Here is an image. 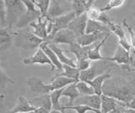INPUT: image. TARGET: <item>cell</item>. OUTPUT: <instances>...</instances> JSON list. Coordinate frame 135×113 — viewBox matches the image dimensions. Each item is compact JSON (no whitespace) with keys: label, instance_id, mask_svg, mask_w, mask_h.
<instances>
[{"label":"cell","instance_id":"1","mask_svg":"<svg viewBox=\"0 0 135 113\" xmlns=\"http://www.w3.org/2000/svg\"><path fill=\"white\" fill-rule=\"evenodd\" d=\"M102 95L128 105L135 97V81L122 77L110 78L104 83Z\"/></svg>","mask_w":135,"mask_h":113},{"label":"cell","instance_id":"2","mask_svg":"<svg viewBox=\"0 0 135 113\" xmlns=\"http://www.w3.org/2000/svg\"><path fill=\"white\" fill-rule=\"evenodd\" d=\"M45 41L42 40L32 31H15V45L17 47L24 51H33L35 49H39L41 45L44 43Z\"/></svg>","mask_w":135,"mask_h":113},{"label":"cell","instance_id":"3","mask_svg":"<svg viewBox=\"0 0 135 113\" xmlns=\"http://www.w3.org/2000/svg\"><path fill=\"white\" fill-rule=\"evenodd\" d=\"M4 3L7 12V27L13 29V26L16 24L26 12V8L20 0H4Z\"/></svg>","mask_w":135,"mask_h":113},{"label":"cell","instance_id":"4","mask_svg":"<svg viewBox=\"0 0 135 113\" xmlns=\"http://www.w3.org/2000/svg\"><path fill=\"white\" fill-rule=\"evenodd\" d=\"M23 3L26 8V12L21 16L19 21L16 24V27L20 29H24L27 26H30L31 23L36 21L41 16L40 10L36 8L33 1L25 0Z\"/></svg>","mask_w":135,"mask_h":113},{"label":"cell","instance_id":"5","mask_svg":"<svg viewBox=\"0 0 135 113\" xmlns=\"http://www.w3.org/2000/svg\"><path fill=\"white\" fill-rule=\"evenodd\" d=\"M75 18H76V14L74 11H72L68 14L55 18L53 19H49V23L47 26V31L49 36H52L55 34H57L58 31L68 29L69 24Z\"/></svg>","mask_w":135,"mask_h":113},{"label":"cell","instance_id":"6","mask_svg":"<svg viewBox=\"0 0 135 113\" xmlns=\"http://www.w3.org/2000/svg\"><path fill=\"white\" fill-rule=\"evenodd\" d=\"M73 11L72 1H60V0H54L51 2L47 16L46 19H53L55 18L68 14Z\"/></svg>","mask_w":135,"mask_h":113},{"label":"cell","instance_id":"7","mask_svg":"<svg viewBox=\"0 0 135 113\" xmlns=\"http://www.w3.org/2000/svg\"><path fill=\"white\" fill-rule=\"evenodd\" d=\"M130 52L127 51L126 49H124L122 47H121L120 45L117 46V50L115 54L112 57H107L105 61L116 62L117 65L121 66L122 68L128 69V71H131L130 69V62L131 59H132L133 56H130Z\"/></svg>","mask_w":135,"mask_h":113},{"label":"cell","instance_id":"8","mask_svg":"<svg viewBox=\"0 0 135 113\" xmlns=\"http://www.w3.org/2000/svg\"><path fill=\"white\" fill-rule=\"evenodd\" d=\"M27 86L32 93H36L41 95H50L52 91L55 90L52 83H44L43 81L37 77H31L27 78L26 80Z\"/></svg>","mask_w":135,"mask_h":113},{"label":"cell","instance_id":"9","mask_svg":"<svg viewBox=\"0 0 135 113\" xmlns=\"http://www.w3.org/2000/svg\"><path fill=\"white\" fill-rule=\"evenodd\" d=\"M78 36L75 34H74L69 29L66 30H62L58 31L57 34H55L52 36H49L46 41H45L46 43L49 44H68L71 45L72 43H74L77 41Z\"/></svg>","mask_w":135,"mask_h":113},{"label":"cell","instance_id":"10","mask_svg":"<svg viewBox=\"0 0 135 113\" xmlns=\"http://www.w3.org/2000/svg\"><path fill=\"white\" fill-rule=\"evenodd\" d=\"M23 63L25 65H35V64H41V65H48L51 68V72H54L56 70L52 62L50 61L49 57L46 56V54L41 47L37 49L36 52L33 56L25 58L23 60Z\"/></svg>","mask_w":135,"mask_h":113},{"label":"cell","instance_id":"11","mask_svg":"<svg viewBox=\"0 0 135 113\" xmlns=\"http://www.w3.org/2000/svg\"><path fill=\"white\" fill-rule=\"evenodd\" d=\"M108 63H105L101 61V63H96L95 65L91 66L88 70L80 72L79 80L89 83L90 81L93 80L95 78L99 76L100 74L105 73L104 71L108 68Z\"/></svg>","mask_w":135,"mask_h":113},{"label":"cell","instance_id":"12","mask_svg":"<svg viewBox=\"0 0 135 113\" xmlns=\"http://www.w3.org/2000/svg\"><path fill=\"white\" fill-rule=\"evenodd\" d=\"M48 23H49V19L46 18H42L41 16L36 21L30 24V26L33 28L32 32L34 35H36L37 37H39V38L44 40L46 41L49 36L48 31H47Z\"/></svg>","mask_w":135,"mask_h":113},{"label":"cell","instance_id":"13","mask_svg":"<svg viewBox=\"0 0 135 113\" xmlns=\"http://www.w3.org/2000/svg\"><path fill=\"white\" fill-rule=\"evenodd\" d=\"M88 17L86 13L80 16L76 17L69 26V30L75 34L78 37L85 34V30L87 26Z\"/></svg>","mask_w":135,"mask_h":113},{"label":"cell","instance_id":"14","mask_svg":"<svg viewBox=\"0 0 135 113\" xmlns=\"http://www.w3.org/2000/svg\"><path fill=\"white\" fill-rule=\"evenodd\" d=\"M15 31L8 27L0 29V50L5 52L8 50L13 43H15Z\"/></svg>","mask_w":135,"mask_h":113},{"label":"cell","instance_id":"15","mask_svg":"<svg viewBox=\"0 0 135 113\" xmlns=\"http://www.w3.org/2000/svg\"><path fill=\"white\" fill-rule=\"evenodd\" d=\"M74 105H84L89 107H91L95 110H100L101 108V97L100 95H85L79 96V97L74 101Z\"/></svg>","mask_w":135,"mask_h":113},{"label":"cell","instance_id":"16","mask_svg":"<svg viewBox=\"0 0 135 113\" xmlns=\"http://www.w3.org/2000/svg\"><path fill=\"white\" fill-rule=\"evenodd\" d=\"M96 44V43H95ZM95 44L90 46V47H82L77 42L72 43L71 45L69 46V52L73 53L75 58L77 59L78 62H79L82 59H85V58H89V53L91 50L94 48Z\"/></svg>","mask_w":135,"mask_h":113},{"label":"cell","instance_id":"17","mask_svg":"<svg viewBox=\"0 0 135 113\" xmlns=\"http://www.w3.org/2000/svg\"><path fill=\"white\" fill-rule=\"evenodd\" d=\"M110 29H111V32L114 33L117 37H118V41H119V44L121 47H122L124 49H126L127 51L130 52L131 47H132V45H131V42H129L128 38H127L125 31L122 28L121 24H116L113 23L111 26H110Z\"/></svg>","mask_w":135,"mask_h":113},{"label":"cell","instance_id":"18","mask_svg":"<svg viewBox=\"0 0 135 113\" xmlns=\"http://www.w3.org/2000/svg\"><path fill=\"white\" fill-rule=\"evenodd\" d=\"M36 110V109L32 106L29 100L23 95H20L17 98L15 106L8 113H26Z\"/></svg>","mask_w":135,"mask_h":113},{"label":"cell","instance_id":"19","mask_svg":"<svg viewBox=\"0 0 135 113\" xmlns=\"http://www.w3.org/2000/svg\"><path fill=\"white\" fill-rule=\"evenodd\" d=\"M48 46H49V47L57 54V57L59 58V60H60V62L63 65H69L71 67H74V68H77L78 61L75 57L69 58V57H67L65 54V52H66L65 50L61 49V47H59L56 44H49Z\"/></svg>","mask_w":135,"mask_h":113},{"label":"cell","instance_id":"20","mask_svg":"<svg viewBox=\"0 0 135 113\" xmlns=\"http://www.w3.org/2000/svg\"><path fill=\"white\" fill-rule=\"evenodd\" d=\"M94 3H95L94 0H72V7L76 17L87 13L88 10L94 6Z\"/></svg>","mask_w":135,"mask_h":113},{"label":"cell","instance_id":"21","mask_svg":"<svg viewBox=\"0 0 135 113\" xmlns=\"http://www.w3.org/2000/svg\"><path fill=\"white\" fill-rule=\"evenodd\" d=\"M111 33V29L109 26L99 21L88 19L85 34H108Z\"/></svg>","mask_w":135,"mask_h":113},{"label":"cell","instance_id":"22","mask_svg":"<svg viewBox=\"0 0 135 113\" xmlns=\"http://www.w3.org/2000/svg\"><path fill=\"white\" fill-rule=\"evenodd\" d=\"M30 102L36 109L45 108L48 111L52 110V103L50 98V95H41L30 100Z\"/></svg>","mask_w":135,"mask_h":113},{"label":"cell","instance_id":"23","mask_svg":"<svg viewBox=\"0 0 135 113\" xmlns=\"http://www.w3.org/2000/svg\"><path fill=\"white\" fill-rule=\"evenodd\" d=\"M107 35V34H84L78 37L76 42L82 47H90L96 43L98 40L101 41Z\"/></svg>","mask_w":135,"mask_h":113},{"label":"cell","instance_id":"24","mask_svg":"<svg viewBox=\"0 0 135 113\" xmlns=\"http://www.w3.org/2000/svg\"><path fill=\"white\" fill-rule=\"evenodd\" d=\"M110 78H112V75L110 73H105L103 74H100L99 76H97L93 80L90 81L88 83L94 89L95 93L97 95H102V88L104 83L109 79Z\"/></svg>","mask_w":135,"mask_h":113},{"label":"cell","instance_id":"25","mask_svg":"<svg viewBox=\"0 0 135 113\" xmlns=\"http://www.w3.org/2000/svg\"><path fill=\"white\" fill-rule=\"evenodd\" d=\"M79 76H80V71L77 68H74L69 65H63V70L61 73H57L52 77V79L56 78L57 77H65L68 78L74 79V80L79 82ZM51 79V80H52Z\"/></svg>","mask_w":135,"mask_h":113},{"label":"cell","instance_id":"26","mask_svg":"<svg viewBox=\"0 0 135 113\" xmlns=\"http://www.w3.org/2000/svg\"><path fill=\"white\" fill-rule=\"evenodd\" d=\"M62 96H66V97L69 98V101L67 104H63V106H74V101L80 96L79 92L77 90V87H76V83H71L69 86L65 87L64 90L62 92Z\"/></svg>","mask_w":135,"mask_h":113},{"label":"cell","instance_id":"27","mask_svg":"<svg viewBox=\"0 0 135 113\" xmlns=\"http://www.w3.org/2000/svg\"><path fill=\"white\" fill-rule=\"evenodd\" d=\"M42 50L44 51V52L46 54V56H47L49 57V59L50 61L52 62V64L56 67V68L57 70L58 71V73H61L62 72V70H63V64L62 63V62H60V60H59V58L57 57V54L55 53L52 49H51L49 47V46L47 43H42L41 45V47H40Z\"/></svg>","mask_w":135,"mask_h":113},{"label":"cell","instance_id":"28","mask_svg":"<svg viewBox=\"0 0 135 113\" xmlns=\"http://www.w3.org/2000/svg\"><path fill=\"white\" fill-rule=\"evenodd\" d=\"M101 108L100 111L103 113H113L118 106V101L112 97L101 95Z\"/></svg>","mask_w":135,"mask_h":113},{"label":"cell","instance_id":"29","mask_svg":"<svg viewBox=\"0 0 135 113\" xmlns=\"http://www.w3.org/2000/svg\"><path fill=\"white\" fill-rule=\"evenodd\" d=\"M110 34H111V33L107 34L102 40L100 41L99 43H97L95 46L94 48H93L91 51L90 52V53H89V56H88L89 59L91 60V61H95V62H97V61H104V60L107 59V57L101 56V54H100V48L102 47L103 46H104V44L105 43V41H107V40L108 39Z\"/></svg>","mask_w":135,"mask_h":113},{"label":"cell","instance_id":"30","mask_svg":"<svg viewBox=\"0 0 135 113\" xmlns=\"http://www.w3.org/2000/svg\"><path fill=\"white\" fill-rule=\"evenodd\" d=\"M64 90V88L61 90H54L50 94V98L52 103V110H57L64 112V109H63V105L60 103V98L62 96V92Z\"/></svg>","mask_w":135,"mask_h":113},{"label":"cell","instance_id":"31","mask_svg":"<svg viewBox=\"0 0 135 113\" xmlns=\"http://www.w3.org/2000/svg\"><path fill=\"white\" fill-rule=\"evenodd\" d=\"M76 87L79 92L80 96H85V95H95L94 89L91 87V85H89L88 83L84 81H79L76 83Z\"/></svg>","mask_w":135,"mask_h":113},{"label":"cell","instance_id":"32","mask_svg":"<svg viewBox=\"0 0 135 113\" xmlns=\"http://www.w3.org/2000/svg\"><path fill=\"white\" fill-rule=\"evenodd\" d=\"M34 3L36 8L40 10L42 18H46L49 8L51 5V0H34Z\"/></svg>","mask_w":135,"mask_h":113},{"label":"cell","instance_id":"33","mask_svg":"<svg viewBox=\"0 0 135 113\" xmlns=\"http://www.w3.org/2000/svg\"><path fill=\"white\" fill-rule=\"evenodd\" d=\"M124 0H110V1L105 4L103 8H100L101 12H107L109 10H112L113 9H117L124 4Z\"/></svg>","mask_w":135,"mask_h":113},{"label":"cell","instance_id":"34","mask_svg":"<svg viewBox=\"0 0 135 113\" xmlns=\"http://www.w3.org/2000/svg\"><path fill=\"white\" fill-rule=\"evenodd\" d=\"M63 109H64V111L74 110L77 113H86L87 111H94L95 113L97 111L95 109H93L87 106H84V105H74V106H63Z\"/></svg>","mask_w":135,"mask_h":113},{"label":"cell","instance_id":"35","mask_svg":"<svg viewBox=\"0 0 135 113\" xmlns=\"http://www.w3.org/2000/svg\"><path fill=\"white\" fill-rule=\"evenodd\" d=\"M86 14H87L88 19L95 20V21H99L101 14H102V12L100 11V9H99V8L93 6L88 10Z\"/></svg>","mask_w":135,"mask_h":113},{"label":"cell","instance_id":"36","mask_svg":"<svg viewBox=\"0 0 135 113\" xmlns=\"http://www.w3.org/2000/svg\"><path fill=\"white\" fill-rule=\"evenodd\" d=\"M7 27V12L4 0L0 1V29Z\"/></svg>","mask_w":135,"mask_h":113},{"label":"cell","instance_id":"37","mask_svg":"<svg viewBox=\"0 0 135 113\" xmlns=\"http://www.w3.org/2000/svg\"><path fill=\"white\" fill-rule=\"evenodd\" d=\"M0 80H1V88L7 87L8 85H13L14 81L5 73L3 68H1V74H0Z\"/></svg>","mask_w":135,"mask_h":113},{"label":"cell","instance_id":"38","mask_svg":"<svg viewBox=\"0 0 135 113\" xmlns=\"http://www.w3.org/2000/svg\"><path fill=\"white\" fill-rule=\"evenodd\" d=\"M122 24H123V26L128 30V31L129 33V36H130V38H131V45H132V47H133L135 48V31H133V29L129 26L128 23L127 22L126 19L122 20Z\"/></svg>","mask_w":135,"mask_h":113},{"label":"cell","instance_id":"39","mask_svg":"<svg viewBox=\"0 0 135 113\" xmlns=\"http://www.w3.org/2000/svg\"><path fill=\"white\" fill-rule=\"evenodd\" d=\"M91 67V60H90L89 58H85V59H82L79 62H78V65H77V68L80 71V72H83V71L88 70Z\"/></svg>","mask_w":135,"mask_h":113},{"label":"cell","instance_id":"40","mask_svg":"<svg viewBox=\"0 0 135 113\" xmlns=\"http://www.w3.org/2000/svg\"><path fill=\"white\" fill-rule=\"evenodd\" d=\"M115 113H135V110L133 109L128 108L124 106H121V105H118L116 111H114Z\"/></svg>","mask_w":135,"mask_h":113},{"label":"cell","instance_id":"41","mask_svg":"<svg viewBox=\"0 0 135 113\" xmlns=\"http://www.w3.org/2000/svg\"><path fill=\"white\" fill-rule=\"evenodd\" d=\"M35 113H50V111L45 108H37L35 111Z\"/></svg>","mask_w":135,"mask_h":113},{"label":"cell","instance_id":"42","mask_svg":"<svg viewBox=\"0 0 135 113\" xmlns=\"http://www.w3.org/2000/svg\"><path fill=\"white\" fill-rule=\"evenodd\" d=\"M130 69L131 71H133L135 73V59L132 57V59H131V62H130Z\"/></svg>","mask_w":135,"mask_h":113},{"label":"cell","instance_id":"43","mask_svg":"<svg viewBox=\"0 0 135 113\" xmlns=\"http://www.w3.org/2000/svg\"><path fill=\"white\" fill-rule=\"evenodd\" d=\"M127 107H128V108H131V109H133V110H135V97L133 99L132 101H131L130 103H128V105H127Z\"/></svg>","mask_w":135,"mask_h":113},{"label":"cell","instance_id":"44","mask_svg":"<svg viewBox=\"0 0 135 113\" xmlns=\"http://www.w3.org/2000/svg\"><path fill=\"white\" fill-rule=\"evenodd\" d=\"M50 113H64V112L60 111H57V110H52L50 111Z\"/></svg>","mask_w":135,"mask_h":113},{"label":"cell","instance_id":"45","mask_svg":"<svg viewBox=\"0 0 135 113\" xmlns=\"http://www.w3.org/2000/svg\"><path fill=\"white\" fill-rule=\"evenodd\" d=\"M26 113H35V111H30V112H26Z\"/></svg>","mask_w":135,"mask_h":113},{"label":"cell","instance_id":"46","mask_svg":"<svg viewBox=\"0 0 135 113\" xmlns=\"http://www.w3.org/2000/svg\"><path fill=\"white\" fill-rule=\"evenodd\" d=\"M133 16H134V17H135V14H133Z\"/></svg>","mask_w":135,"mask_h":113},{"label":"cell","instance_id":"47","mask_svg":"<svg viewBox=\"0 0 135 113\" xmlns=\"http://www.w3.org/2000/svg\"><path fill=\"white\" fill-rule=\"evenodd\" d=\"M64 113H65V112H64Z\"/></svg>","mask_w":135,"mask_h":113}]
</instances>
